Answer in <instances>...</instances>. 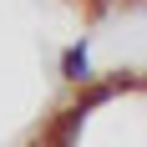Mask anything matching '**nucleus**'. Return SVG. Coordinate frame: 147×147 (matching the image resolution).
Here are the masks:
<instances>
[{"instance_id": "nucleus-1", "label": "nucleus", "mask_w": 147, "mask_h": 147, "mask_svg": "<svg viewBox=\"0 0 147 147\" xmlns=\"http://www.w3.org/2000/svg\"><path fill=\"white\" fill-rule=\"evenodd\" d=\"M112 91H117V81H96V86L76 91L41 127L36 147H147V112L117 122L112 117Z\"/></svg>"}]
</instances>
